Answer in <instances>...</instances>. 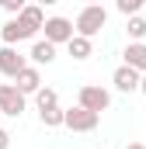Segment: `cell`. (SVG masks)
Instances as JSON below:
<instances>
[{
    "label": "cell",
    "instance_id": "2",
    "mask_svg": "<svg viewBox=\"0 0 146 149\" xmlns=\"http://www.w3.org/2000/svg\"><path fill=\"white\" fill-rule=\"evenodd\" d=\"M25 108H28V94L18 83H0V111L7 118H21Z\"/></svg>",
    "mask_w": 146,
    "mask_h": 149
},
{
    "label": "cell",
    "instance_id": "17",
    "mask_svg": "<svg viewBox=\"0 0 146 149\" xmlns=\"http://www.w3.org/2000/svg\"><path fill=\"white\" fill-rule=\"evenodd\" d=\"M115 7H118L125 17H132V14H139V10L146 7V0H115Z\"/></svg>",
    "mask_w": 146,
    "mask_h": 149
},
{
    "label": "cell",
    "instance_id": "18",
    "mask_svg": "<svg viewBox=\"0 0 146 149\" xmlns=\"http://www.w3.org/2000/svg\"><path fill=\"white\" fill-rule=\"evenodd\" d=\"M0 7H4V10H7V14H11V17H14V14H21V10H25V7H28V0H4V3H0Z\"/></svg>",
    "mask_w": 146,
    "mask_h": 149
},
{
    "label": "cell",
    "instance_id": "14",
    "mask_svg": "<svg viewBox=\"0 0 146 149\" xmlns=\"http://www.w3.org/2000/svg\"><path fill=\"white\" fill-rule=\"evenodd\" d=\"M38 118H42L45 128H59V125H66V111H63V108H45V111H38Z\"/></svg>",
    "mask_w": 146,
    "mask_h": 149
},
{
    "label": "cell",
    "instance_id": "4",
    "mask_svg": "<svg viewBox=\"0 0 146 149\" xmlns=\"http://www.w3.org/2000/svg\"><path fill=\"white\" fill-rule=\"evenodd\" d=\"M77 104H84V108H91V111H108L111 108V94L105 87H98V83H84L80 87V94H77Z\"/></svg>",
    "mask_w": 146,
    "mask_h": 149
},
{
    "label": "cell",
    "instance_id": "13",
    "mask_svg": "<svg viewBox=\"0 0 146 149\" xmlns=\"http://www.w3.org/2000/svg\"><path fill=\"white\" fill-rule=\"evenodd\" d=\"M122 56H125V63H129L132 70H139V73H146V42H129Z\"/></svg>",
    "mask_w": 146,
    "mask_h": 149
},
{
    "label": "cell",
    "instance_id": "5",
    "mask_svg": "<svg viewBox=\"0 0 146 149\" xmlns=\"http://www.w3.org/2000/svg\"><path fill=\"white\" fill-rule=\"evenodd\" d=\"M42 31H45V38H49V42L66 45V42L77 35V24H73L70 17H59V14H56V17H45V28H42Z\"/></svg>",
    "mask_w": 146,
    "mask_h": 149
},
{
    "label": "cell",
    "instance_id": "7",
    "mask_svg": "<svg viewBox=\"0 0 146 149\" xmlns=\"http://www.w3.org/2000/svg\"><path fill=\"white\" fill-rule=\"evenodd\" d=\"M25 66H28V59H25L14 45H4V49H0V73H4V76L18 80V73H21Z\"/></svg>",
    "mask_w": 146,
    "mask_h": 149
},
{
    "label": "cell",
    "instance_id": "24",
    "mask_svg": "<svg viewBox=\"0 0 146 149\" xmlns=\"http://www.w3.org/2000/svg\"><path fill=\"white\" fill-rule=\"evenodd\" d=\"M0 118H4V111H0Z\"/></svg>",
    "mask_w": 146,
    "mask_h": 149
},
{
    "label": "cell",
    "instance_id": "10",
    "mask_svg": "<svg viewBox=\"0 0 146 149\" xmlns=\"http://www.w3.org/2000/svg\"><path fill=\"white\" fill-rule=\"evenodd\" d=\"M28 59L35 63V66H49L52 59H56V42H49V38H42L32 45V52H28Z\"/></svg>",
    "mask_w": 146,
    "mask_h": 149
},
{
    "label": "cell",
    "instance_id": "15",
    "mask_svg": "<svg viewBox=\"0 0 146 149\" xmlns=\"http://www.w3.org/2000/svg\"><path fill=\"white\" fill-rule=\"evenodd\" d=\"M35 108L38 111H45V108H59V94L52 90V87H42L35 94Z\"/></svg>",
    "mask_w": 146,
    "mask_h": 149
},
{
    "label": "cell",
    "instance_id": "16",
    "mask_svg": "<svg viewBox=\"0 0 146 149\" xmlns=\"http://www.w3.org/2000/svg\"><path fill=\"white\" fill-rule=\"evenodd\" d=\"M125 31H129V42H143V38H146V17L132 14L129 24H125Z\"/></svg>",
    "mask_w": 146,
    "mask_h": 149
},
{
    "label": "cell",
    "instance_id": "12",
    "mask_svg": "<svg viewBox=\"0 0 146 149\" xmlns=\"http://www.w3.org/2000/svg\"><path fill=\"white\" fill-rule=\"evenodd\" d=\"M14 83H18L25 94H38V90H42V73H38V66H25Z\"/></svg>",
    "mask_w": 146,
    "mask_h": 149
},
{
    "label": "cell",
    "instance_id": "3",
    "mask_svg": "<svg viewBox=\"0 0 146 149\" xmlns=\"http://www.w3.org/2000/svg\"><path fill=\"white\" fill-rule=\"evenodd\" d=\"M101 125V114L91 111V108H84V104H77V108H66V128L70 132H94Z\"/></svg>",
    "mask_w": 146,
    "mask_h": 149
},
{
    "label": "cell",
    "instance_id": "6",
    "mask_svg": "<svg viewBox=\"0 0 146 149\" xmlns=\"http://www.w3.org/2000/svg\"><path fill=\"white\" fill-rule=\"evenodd\" d=\"M139 80H143V73H139V70H132L129 63H122V66L111 73L115 90H122V94H136V90H139Z\"/></svg>",
    "mask_w": 146,
    "mask_h": 149
},
{
    "label": "cell",
    "instance_id": "21",
    "mask_svg": "<svg viewBox=\"0 0 146 149\" xmlns=\"http://www.w3.org/2000/svg\"><path fill=\"white\" fill-rule=\"evenodd\" d=\"M125 149H146V146H143V142H129Z\"/></svg>",
    "mask_w": 146,
    "mask_h": 149
},
{
    "label": "cell",
    "instance_id": "1",
    "mask_svg": "<svg viewBox=\"0 0 146 149\" xmlns=\"http://www.w3.org/2000/svg\"><path fill=\"white\" fill-rule=\"evenodd\" d=\"M77 35H87V38H94L105 24H108V10L101 7V3H87L80 14H77Z\"/></svg>",
    "mask_w": 146,
    "mask_h": 149
},
{
    "label": "cell",
    "instance_id": "25",
    "mask_svg": "<svg viewBox=\"0 0 146 149\" xmlns=\"http://www.w3.org/2000/svg\"><path fill=\"white\" fill-rule=\"evenodd\" d=\"M0 3H4V0H0Z\"/></svg>",
    "mask_w": 146,
    "mask_h": 149
},
{
    "label": "cell",
    "instance_id": "11",
    "mask_svg": "<svg viewBox=\"0 0 146 149\" xmlns=\"http://www.w3.org/2000/svg\"><path fill=\"white\" fill-rule=\"evenodd\" d=\"M66 52H70L77 63H84V59H91V56H94V42H91L87 35H73L70 42H66Z\"/></svg>",
    "mask_w": 146,
    "mask_h": 149
},
{
    "label": "cell",
    "instance_id": "9",
    "mask_svg": "<svg viewBox=\"0 0 146 149\" xmlns=\"http://www.w3.org/2000/svg\"><path fill=\"white\" fill-rule=\"evenodd\" d=\"M18 17H21V24L32 31V38H35L42 28H45V14H42V7H38V3H28V7H25Z\"/></svg>",
    "mask_w": 146,
    "mask_h": 149
},
{
    "label": "cell",
    "instance_id": "20",
    "mask_svg": "<svg viewBox=\"0 0 146 149\" xmlns=\"http://www.w3.org/2000/svg\"><path fill=\"white\" fill-rule=\"evenodd\" d=\"M139 94H146V73H143V80H139Z\"/></svg>",
    "mask_w": 146,
    "mask_h": 149
},
{
    "label": "cell",
    "instance_id": "8",
    "mask_svg": "<svg viewBox=\"0 0 146 149\" xmlns=\"http://www.w3.org/2000/svg\"><path fill=\"white\" fill-rule=\"evenodd\" d=\"M0 38H4V45H14V42H25V38H32V31L21 24V17L14 14L11 21H4L0 24Z\"/></svg>",
    "mask_w": 146,
    "mask_h": 149
},
{
    "label": "cell",
    "instance_id": "22",
    "mask_svg": "<svg viewBox=\"0 0 146 149\" xmlns=\"http://www.w3.org/2000/svg\"><path fill=\"white\" fill-rule=\"evenodd\" d=\"M38 3H42V7H52V3H59V0H38Z\"/></svg>",
    "mask_w": 146,
    "mask_h": 149
},
{
    "label": "cell",
    "instance_id": "23",
    "mask_svg": "<svg viewBox=\"0 0 146 149\" xmlns=\"http://www.w3.org/2000/svg\"><path fill=\"white\" fill-rule=\"evenodd\" d=\"M87 3H98V0H87Z\"/></svg>",
    "mask_w": 146,
    "mask_h": 149
},
{
    "label": "cell",
    "instance_id": "19",
    "mask_svg": "<svg viewBox=\"0 0 146 149\" xmlns=\"http://www.w3.org/2000/svg\"><path fill=\"white\" fill-rule=\"evenodd\" d=\"M0 149H11V132L7 128H0Z\"/></svg>",
    "mask_w": 146,
    "mask_h": 149
}]
</instances>
